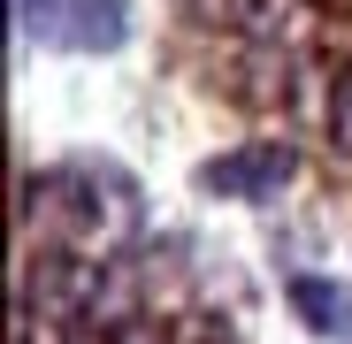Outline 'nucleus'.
Returning a JSON list of instances; mask_svg holds the SVG:
<instances>
[{
  "label": "nucleus",
  "instance_id": "nucleus-1",
  "mask_svg": "<svg viewBox=\"0 0 352 344\" xmlns=\"http://www.w3.org/2000/svg\"><path fill=\"white\" fill-rule=\"evenodd\" d=\"M38 222L46 245H69V253H123L138 229H146V199L138 176L107 153H77V161H54L38 176H23V229Z\"/></svg>",
  "mask_w": 352,
  "mask_h": 344
},
{
  "label": "nucleus",
  "instance_id": "nucleus-2",
  "mask_svg": "<svg viewBox=\"0 0 352 344\" xmlns=\"http://www.w3.org/2000/svg\"><path fill=\"white\" fill-rule=\"evenodd\" d=\"M291 176H299V146L291 138H238L222 146L192 168V192L199 199H238V207H268L291 192Z\"/></svg>",
  "mask_w": 352,
  "mask_h": 344
},
{
  "label": "nucleus",
  "instance_id": "nucleus-3",
  "mask_svg": "<svg viewBox=\"0 0 352 344\" xmlns=\"http://www.w3.org/2000/svg\"><path fill=\"white\" fill-rule=\"evenodd\" d=\"M138 38L131 0H46V16L31 23L23 46H62V54H123Z\"/></svg>",
  "mask_w": 352,
  "mask_h": 344
},
{
  "label": "nucleus",
  "instance_id": "nucleus-4",
  "mask_svg": "<svg viewBox=\"0 0 352 344\" xmlns=\"http://www.w3.org/2000/svg\"><path fill=\"white\" fill-rule=\"evenodd\" d=\"M283 299L322 344H352V283L344 275H322V268H291L283 275Z\"/></svg>",
  "mask_w": 352,
  "mask_h": 344
},
{
  "label": "nucleus",
  "instance_id": "nucleus-5",
  "mask_svg": "<svg viewBox=\"0 0 352 344\" xmlns=\"http://www.w3.org/2000/svg\"><path fill=\"white\" fill-rule=\"evenodd\" d=\"M138 314H146V275H138V260H131V253H107V260H100V283H92V306H85V329L115 336V329L138 321Z\"/></svg>",
  "mask_w": 352,
  "mask_h": 344
},
{
  "label": "nucleus",
  "instance_id": "nucleus-6",
  "mask_svg": "<svg viewBox=\"0 0 352 344\" xmlns=\"http://www.w3.org/2000/svg\"><path fill=\"white\" fill-rule=\"evenodd\" d=\"M199 23L230 31V38H261V46H283L291 38V16L307 8V0H192Z\"/></svg>",
  "mask_w": 352,
  "mask_h": 344
},
{
  "label": "nucleus",
  "instance_id": "nucleus-7",
  "mask_svg": "<svg viewBox=\"0 0 352 344\" xmlns=\"http://www.w3.org/2000/svg\"><path fill=\"white\" fill-rule=\"evenodd\" d=\"M322 54H329V77H352V16H322Z\"/></svg>",
  "mask_w": 352,
  "mask_h": 344
},
{
  "label": "nucleus",
  "instance_id": "nucleus-8",
  "mask_svg": "<svg viewBox=\"0 0 352 344\" xmlns=\"http://www.w3.org/2000/svg\"><path fill=\"white\" fill-rule=\"evenodd\" d=\"M329 138L337 153H352V77H329Z\"/></svg>",
  "mask_w": 352,
  "mask_h": 344
},
{
  "label": "nucleus",
  "instance_id": "nucleus-9",
  "mask_svg": "<svg viewBox=\"0 0 352 344\" xmlns=\"http://www.w3.org/2000/svg\"><path fill=\"white\" fill-rule=\"evenodd\" d=\"M107 344H176V329H168L161 314H138V321H123V329H115Z\"/></svg>",
  "mask_w": 352,
  "mask_h": 344
},
{
  "label": "nucleus",
  "instance_id": "nucleus-10",
  "mask_svg": "<svg viewBox=\"0 0 352 344\" xmlns=\"http://www.w3.org/2000/svg\"><path fill=\"white\" fill-rule=\"evenodd\" d=\"M8 16H16V46H23V38H31V23L46 16V0H8Z\"/></svg>",
  "mask_w": 352,
  "mask_h": 344
},
{
  "label": "nucleus",
  "instance_id": "nucleus-11",
  "mask_svg": "<svg viewBox=\"0 0 352 344\" xmlns=\"http://www.w3.org/2000/svg\"><path fill=\"white\" fill-rule=\"evenodd\" d=\"M307 8H322V16H352V0H307Z\"/></svg>",
  "mask_w": 352,
  "mask_h": 344
}]
</instances>
